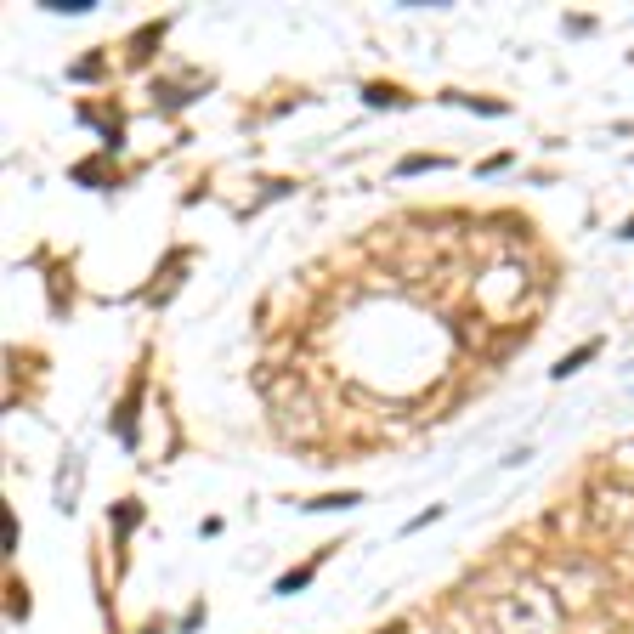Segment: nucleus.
Returning a JSON list of instances; mask_svg holds the SVG:
<instances>
[{
  "label": "nucleus",
  "instance_id": "f257e3e1",
  "mask_svg": "<svg viewBox=\"0 0 634 634\" xmlns=\"http://www.w3.org/2000/svg\"><path fill=\"white\" fill-rule=\"evenodd\" d=\"M589 357H595V345H578V351H572V357H566L555 374H572V368H578V362H589Z\"/></svg>",
  "mask_w": 634,
  "mask_h": 634
},
{
  "label": "nucleus",
  "instance_id": "f03ea898",
  "mask_svg": "<svg viewBox=\"0 0 634 634\" xmlns=\"http://www.w3.org/2000/svg\"><path fill=\"white\" fill-rule=\"evenodd\" d=\"M306 578H312V566H295V572H289V578H284V583H278V589H284V595H289V589H300V583H306Z\"/></svg>",
  "mask_w": 634,
  "mask_h": 634
}]
</instances>
